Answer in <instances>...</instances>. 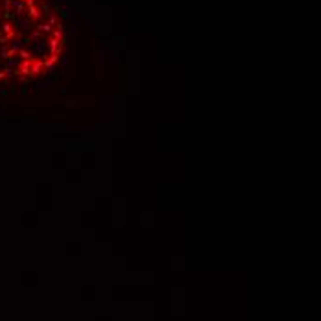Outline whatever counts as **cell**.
<instances>
[{"label": "cell", "instance_id": "1", "mask_svg": "<svg viewBox=\"0 0 321 321\" xmlns=\"http://www.w3.org/2000/svg\"><path fill=\"white\" fill-rule=\"evenodd\" d=\"M61 22L50 0H0V81H28L52 69Z\"/></svg>", "mask_w": 321, "mask_h": 321}]
</instances>
